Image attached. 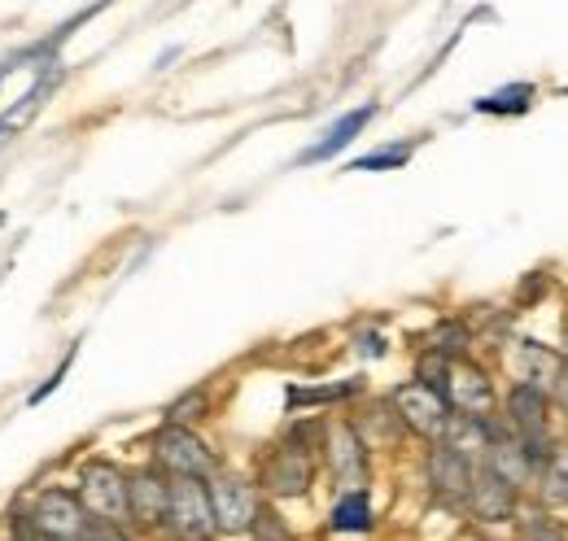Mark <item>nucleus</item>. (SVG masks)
I'll use <instances>...</instances> for the list:
<instances>
[{
  "mask_svg": "<svg viewBox=\"0 0 568 541\" xmlns=\"http://www.w3.org/2000/svg\"><path fill=\"white\" fill-rule=\"evenodd\" d=\"M315 450H324V423L311 419V423L288 428V437L258 468L263 493H272V498H306L311 480H315Z\"/></svg>",
  "mask_w": 568,
  "mask_h": 541,
  "instance_id": "1",
  "label": "nucleus"
},
{
  "mask_svg": "<svg viewBox=\"0 0 568 541\" xmlns=\"http://www.w3.org/2000/svg\"><path fill=\"white\" fill-rule=\"evenodd\" d=\"M83 511L97 524H114V529H132V507H128V472L110 459H88L79 468V484H74Z\"/></svg>",
  "mask_w": 568,
  "mask_h": 541,
  "instance_id": "2",
  "label": "nucleus"
},
{
  "mask_svg": "<svg viewBox=\"0 0 568 541\" xmlns=\"http://www.w3.org/2000/svg\"><path fill=\"white\" fill-rule=\"evenodd\" d=\"M149 446H153V468H162L171 480H211V476L223 472L219 468V455H214L193 428L162 423Z\"/></svg>",
  "mask_w": 568,
  "mask_h": 541,
  "instance_id": "3",
  "label": "nucleus"
},
{
  "mask_svg": "<svg viewBox=\"0 0 568 541\" xmlns=\"http://www.w3.org/2000/svg\"><path fill=\"white\" fill-rule=\"evenodd\" d=\"M507 432L529 450L534 463H547L551 459V394H542L534 385H511Z\"/></svg>",
  "mask_w": 568,
  "mask_h": 541,
  "instance_id": "4",
  "label": "nucleus"
},
{
  "mask_svg": "<svg viewBox=\"0 0 568 541\" xmlns=\"http://www.w3.org/2000/svg\"><path fill=\"white\" fill-rule=\"evenodd\" d=\"M27 524L36 541H83L92 529V516L83 511L74 489H40L27 511Z\"/></svg>",
  "mask_w": 568,
  "mask_h": 541,
  "instance_id": "5",
  "label": "nucleus"
},
{
  "mask_svg": "<svg viewBox=\"0 0 568 541\" xmlns=\"http://www.w3.org/2000/svg\"><path fill=\"white\" fill-rule=\"evenodd\" d=\"M166 533L175 541H211L214 538V511L206 480H171L166 498Z\"/></svg>",
  "mask_w": 568,
  "mask_h": 541,
  "instance_id": "6",
  "label": "nucleus"
},
{
  "mask_svg": "<svg viewBox=\"0 0 568 541\" xmlns=\"http://www.w3.org/2000/svg\"><path fill=\"white\" fill-rule=\"evenodd\" d=\"M206 489H211L214 533L241 538V533L254 529V520H258V493H254V484H250L245 476L219 472L206 480Z\"/></svg>",
  "mask_w": 568,
  "mask_h": 541,
  "instance_id": "7",
  "label": "nucleus"
},
{
  "mask_svg": "<svg viewBox=\"0 0 568 541\" xmlns=\"http://www.w3.org/2000/svg\"><path fill=\"white\" fill-rule=\"evenodd\" d=\"M394 415H398V423L403 428H412V432H420L428 441H442L446 437V428H450V419H455V410L446 402V394H437V389H428L420 380H407V385H398L394 389Z\"/></svg>",
  "mask_w": 568,
  "mask_h": 541,
  "instance_id": "8",
  "label": "nucleus"
},
{
  "mask_svg": "<svg viewBox=\"0 0 568 541\" xmlns=\"http://www.w3.org/2000/svg\"><path fill=\"white\" fill-rule=\"evenodd\" d=\"M324 459H328V472H333L342 493L367 489V441L355 423L324 428Z\"/></svg>",
  "mask_w": 568,
  "mask_h": 541,
  "instance_id": "9",
  "label": "nucleus"
},
{
  "mask_svg": "<svg viewBox=\"0 0 568 541\" xmlns=\"http://www.w3.org/2000/svg\"><path fill=\"white\" fill-rule=\"evenodd\" d=\"M473 472H477V463H473L468 455H459L455 446L437 441V446L428 450V489H433L437 502L464 507V502L473 498Z\"/></svg>",
  "mask_w": 568,
  "mask_h": 541,
  "instance_id": "10",
  "label": "nucleus"
},
{
  "mask_svg": "<svg viewBox=\"0 0 568 541\" xmlns=\"http://www.w3.org/2000/svg\"><path fill=\"white\" fill-rule=\"evenodd\" d=\"M166 498H171V476L162 468H136L128 472V507L136 529H162L166 524Z\"/></svg>",
  "mask_w": 568,
  "mask_h": 541,
  "instance_id": "11",
  "label": "nucleus"
},
{
  "mask_svg": "<svg viewBox=\"0 0 568 541\" xmlns=\"http://www.w3.org/2000/svg\"><path fill=\"white\" fill-rule=\"evenodd\" d=\"M446 402L464 419H486L495 410V385L477 363H450V380H446Z\"/></svg>",
  "mask_w": 568,
  "mask_h": 541,
  "instance_id": "12",
  "label": "nucleus"
},
{
  "mask_svg": "<svg viewBox=\"0 0 568 541\" xmlns=\"http://www.w3.org/2000/svg\"><path fill=\"white\" fill-rule=\"evenodd\" d=\"M372 119H376V101H367V105H358V110H346L337 123H328V127H324V135H320L315 144H306V149L297 153V166H315V162L337 157L346 144H355Z\"/></svg>",
  "mask_w": 568,
  "mask_h": 541,
  "instance_id": "13",
  "label": "nucleus"
},
{
  "mask_svg": "<svg viewBox=\"0 0 568 541\" xmlns=\"http://www.w3.org/2000/svg\"><path fill=\"white\" fill-rule=\"evenodd\" d=\"M473 511L481 516V520H511L516 516V489L503 480V476H495L486 463H477V472H473Z\"/></svg>",
  "mask_w": 568,
  "mask_h": 541,
  "instance_id": "14",
  "label": "nucleus"
},
{
  "mask_svg": "<svg viewBox=\"0 0 568 541\" xmlns=\"http://www.w3.org/2000/svg\"><path fill=\"white\" fill-rule=\"evenodd\" d=\"M481 463H486L495 476H503V480H507L516 493H520V484H529V476H534V468H538V463L529 459V450H525V446H520L511 432H498L495 441H490V450H486V459H481Z\"/></svg>",
  "mask_w": 568,
  "mask_h": 541,
  "instance_id": "15",
  "label": "nucleus"
},
{
  "mask_svg": "<svg viewBox=\"0 0 568 541\" xmlns=\"http://www.w3.org/2000/svg\"><path fill=\"white\" fill-rule=\"evenodd\" d=\"M372 520H376V516H372V498H367V489H355V493H342V498L333 502L328 529L355 538V533H372Z\"/></svg>",
  "mask_w": 568,
  "mask_h": 541,
  "instance_id": "16",
  "label": "nucleus"
},
{
  "mask_svg": "<svg viewBox=\"0 0 568 541\" xmlns=\"http://www.w3.org/2000/svg\"><path fill=\"white\" fill-rule=\"evenodd\" d=\"M560 367H565V363H560L551 349H542V345H534V340H525V345H520V385H534V389L551 394V389H556Z\"/></svg>",
  "mask_w": 568,
  "mask_h": 541,
  "instance_id": "17",
  "label": "nucleus"
},
{
  "mask_svg": "<svg viewBox=\"0 0 568 541\" xmlns=\"http://www.w3.org/2000/svg\"><path fill=\"white\" fill-rule=\"evenodd\" d=\"M534 105V83H507L490 96H477L473 110L477 114H490V119H511V114H525Z\"/></svg>",
  "mask_w": 568,
  "mask_h": 541,
  "instance_id": "18",
  "label": "nucleus"
},
{
  "mask_svg": "<svg viewBox=\"0 0 568 541\" xmlns=\"http://www.w3.org/2000/svg\"><path fill=\"white\" fill-rule=\"evenodd\" d=\"M355 394H363V380H346V385H320V389H297V385H288L284 406H288V410H297V406L346 402V398H355Z\"/></svg>",
  "mask_w": 568,
  "mask_h": 541,
  "instance_id": "19",
  "label": "nucleus"
},
{
  "mask_svg": "<svg viewBox=\"0 0 568 541\" xmlns=\"http://www.w3.org/2000/svg\"><path fill=\"white\" fill-rule=\"evenodd\" d=\"M412 153H416V144H407V140H403V144H381V149L355 157L346 171H358V175H363V171H367V175H372V171H398V166L412 162Z\"/></svg>",
  "mask_w": 568,
  "mask_h": 541,
  "instance_id": "20",
  "label": "nucleus"
},
{
  "mask_svg": "<svg viewBox=\"0 0 568 541\" xmlns=\"http://www.w3.org/2000/svg\"><path fill=\"white\" fill-rule=\"evenodd\" d=\"M468 328L459 324V319H450V324H442L433 337H428V354H442L446 363H459V354L468 349Z\"/></svg>",
  "mask_w": 568,
  "mask_h": 541,
  "instance_id": "21",
  "label": "nucleus"
},
{
  "mask_svg": "<svg viewBox=\"0 0 568 541\" xmlns=\"http://www.w3.org/2000/svg\"><path fill=\"white\" fill-rule=\"evenodd\" d=\"M206 389H193V394H184V398H175V402L166 406V423H175V428H193L202 415H206Z\"/></svg>",
  "mask_w": 568,
  "mask_h": 541,
  "instance_id": "22",
  "label": "nucleus"
},
{
  "mask_svg": "<svg viewBox=\"0 0 568 541\" xmlns=\"http://www.w3.org/2000/svg\"><path fill=\"white\" fill-rule=\"evenodd\" d=\"M74 358H79V340H74L71 349H67V358H62V363H58V367H53V371H49V376H44V380L36 385V389H31L27 406H44V402H49V398H53V394L62 389V380H67V371L74 367Z\"/></svg>",
  "mask_w": 568,
  "mask_h": 541,
  "instance_id": "23",
  "label": "nucleus"
},
{
  "mask_svg": "<svg viewBox=\"0 0 568 541\" xmlns=\"http://www.w3.org/2000/svg\"><path fill=\"white\" fill-rule=\"evenodd\" d=\"M542 498L547 502H565L568 507V450L547 459V476H542Z\"/></svg>",
  "mask_w": 568,
  "mask_h": 541,
  "instance_id": "24",
  "label": "nucleus"
},
{
  "mask_svg": "<svg viewBox=\"0 0 568 541\" xmlns=\"http://www.w3.org/2000/svg\"><path fill=\"white\" fill-rule=\"evenodd\" d=\"M250 533H254V541H293L288 524H284L272 507H258V520H254V529H250Z\"/></svg>",
  "mask_w": 568,
  "mask_h": 541,
  "instance_id": "25",
  "label": "nucleus"
},
{
  "mask_svg": "<svg viewBox=\"0 0 568 541\" xmlns=\"http://www.w3.org/2000/svg\"><path fill=\"white\" fill-rule=\"evenodd\" d=\"M525 538L529 541H568L565 529H560L556 520H547L542 511H529V516H525Z\"/></svg>",
  "mask_w": 568,
  "mask_h": 541,
  "instance_id": "26",
  "label": "nucleus"
},
{
  "mask_svg": "<svg viewBox=\"0 0 568 541\" xmlns=\"http://www.w3.org/2000/svg\"><path fill=\"white\" fill-rule=\"evenodd\" d=\"M83 541H132V538H128V529H114V524H97L92 520V529H88Z\"/></svg>",
  "mask_w": 568,
  "mask_h": 541,
  "instance_id": "27",
  "label": "nucleus"
},
{
  "mask_svg": "<svg viewBox=\"0 0 568 541\" xmlns=\"http://www.w3.org/2000/svg\"><path fill=\"white\" fill-rule=\"evenodd\" d=\"M358 354L381 358V354H385V337H381V333H363V337H358Z\"/></svg>",
  "mask_w": 568,
  "mask_h": 541,
  "instance_id": "28",
  "label": "nucleus"
},
{
  "mask_svg": "<svg viewBox=\"0 0 568 541\" xmlns=\"http://www.w3.org/2000/svg\"><path fill=\"white\" fill-rule=\"evenodd\" d=\"M551 394H556L560 410L568 415V358H565V367H560V376H556V389H551Z\"/></svg>",
  "mask_w": 568,
  "mask_h": 541,
  "instance_id": "29",
  "label": "nucleus"
},
{
  "mask_svg": "<svg viewBox=\"0 0 568 541\" xmlns=\"http://www.w3.org/2000/svg\"><path fill=\"white\" fill-rule=\"evenodd\" d=\"M4 74H9V67H0V92H4Z\"/></svg>",
  "mask_w": 568,
  "mask_h": 541,
  "instance_id": "30",
  "label": "nucleus"
}]
</instances>
